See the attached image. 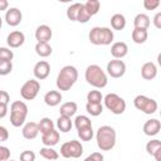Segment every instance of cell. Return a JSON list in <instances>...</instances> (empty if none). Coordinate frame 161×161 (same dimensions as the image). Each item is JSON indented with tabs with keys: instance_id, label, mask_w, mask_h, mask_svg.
<instances>
[{
	"instance_id": "1",
	"label": "cell",
	"mask_w": 161,
	"mask_h": 161,
	"mask_svg": "<svg viewBox=\"0 0 161 161\" xmlns=\"http://www.w3.org/2000/svg\"><path fill=\"white\" fill-rule=\"evenodd\" d=\"M96 141H97V146L101 151H111L114 145H116V140H117V133L116 130L111 126H101L97 132H96Z\"/></svg>"
},
{
	"instance_id": "2",
	"label": "cell",
	"mask_w": 161,
	"mask_h": 161,
	"mask_svg": "<svg viewBox=\"0 0 161 161\" xmlns=\"http://www.w3.org/2000/svg\"><path fill=\"white\" fill-rule=\"evenodd\" d=\"M84 79L87 80L88 84H91L96 89L104 88L107 86V83H108L107 73L98 64H91V65H88L86 68Z\"/></svg>"
},
{
	"instance_id": "3",
	"label": "cell",
	"mask_w": 161,
	"mask_h": 161,
	"mask_svg": "<svg viewBox=\"0 0 161 161\" xmlns=\"http://www.w3.org/2000/svg\"><path fill=\"white\" fill-rule=\"evenodd\" d=\"M78 79V70L74 65H64L57 75V88L59 91H69Z\"/></svg>"
},
{
	"instance_id": "4",
	"label": "cell",
	"mask_w": 161,
	"mask_h": 161,
	"mask_svg": "<svg viewBox=\"0 0 161 161\" xmlns=\"http://www.w3.org/2000/svg\"><path fill=\"white\" fill-rule=\"evenodd\" d=\"M88 39L93 45H109L114 39V34L113 30H111V28L94 26L91 29Z\"/></svg>"
},
{
	"instance_id": "5",
	"label": "cell",
	"mask_w": 161,
	"mask_h": 161,
	"mask_svg": "<svg viewBox=\"0 0 161 161\" xmlns=\"http://www.w3.org/2000/svg\"><path fill=\"white\" fill-rule=\"evenodd\" d=\"M28 116V106L23 101H14L10 104V123L14 127H20L25 123Z\"/></svg>"
},
{
	"instance_id": "6",
	"label": "cell",
	"mask_w": 161,
	"mask_h": 161,
	"mask_svg": "<svg viewBox=\"0 0 161 161\" xmlns=\"http://www.w3.org/2000/svg\"><path fill=\"white\" fill-rule=\"evenodd\" d=\"M104 107L113 114H122L126 111V101L117 93H108L103 97Z\"/></svg>"
},
{
	"instance_id": "7",
	"label": "cell",
	"mask_w": 161,
	"mask_h": 161,
	"mask_svg": "<svg viewBox=\"0 0 161 161\" xmlns=\"http://www.w3.org/2000/svg\"><path fill=\"white\" fill-rule=\"evenodd\" d=\"M133 106L136 109L141 111L145 114H153L157 111V102L153 98H148L143 94H138L133 99Z\"/></svg>"
},
{
	"instance_id": "8",
	"label": "cell",
	"mask_w": 161,
	"mask_h": 161,
	"mask_svg": "<svg viewBox=\"0 0 161 161\" xmlns=\"http://www.w3.org/2000/svg\"><path fill=\"white\" fill-rule=\"evenodd\" d=\"M60 155L64 158H78L83 155V146L80 141H67L60 146Z\"/></svg>"
},
{
	"instance_id": "9",
	"label": "cell",
	"mask_w": 161,
	"mask_h": 161,
	"mask_svg": "<svg viewBox=\"0 0 161 161\" xmlns=\"http://www.w3.org/2000/svg\"><path fill=\"white\" fill-rule=\"evenodd\" d=\"M40 91V83L36 79H29L26 80L21 88H20V96L25 101H33L38 96Z\"/></svg>"
},
{
	"instance_id": "10",
	"label": "cell",
	"mask_w": 161,
	"mask_h": 161,
	"mask_svg": "<svg viewBox=\"0 0 161 161\" xmlns=\"http://www.w3.org/2000/svg\"><path fill=\"white\" fill-rule=\"evenodd\" d=\"M106 70L111 78H121L126 73V64L121 59H112L107 63Z\"/></svg>"
},
{
	"instance_id": "11",
	"label": "cell",
	"mask_w": 161,
	"mask_h": 161,
	"mask_svg": "<svg viewBox=\"0 0 161 161\" xmlns=\"http://www.w3.org/2000/svg\"><path fill=\"white\" fill-rule=\"evenodd\" d=\"M49 73H50V65L47 60H39L38 63H35L33 68V74L36 80H43L48 78Z\"/></svg>"
},
{
	"instance_id": "12",
	"label": "cell",
	"mask_w": 161,
	"mask_h": 161,
	"mask_svg": "<svg viewBox=\"0 0 161 161\" xmlns=\"http://www.w3.org/2000/svg\"><path fill=\"white\" fill-rule=\"evenodd\" d=\"M4 19L9 26H18L23 20V14L18 8H10L5 11Z\"/></svg>"
},
{
	"instance_id": "13",
	"label": "cell",
	"mask_w": 161,
	"mask_h": 161,
	"mask_svg": "<svg viewBox=\"0 0 161 161\" xmlns=\"http://www.w3.org/2000/svg\"><path fill=\"white\" fill-rule=\"evenodd\" d=\"M6 43H8V47L10 49H15V48H19L21 47L24 43H25V35L23 31L20 30H14L11 31L8 38H6Z\"/></svg>"
},
{
	"instance_id": "14",
	"label": "cell",
	"mask_w": 161,
	"mask_h": 161,
	"mask_svg": "<svg viewBox=\"0 0 161 161\" xmlns=\"http://www.w3.org/2000/svg\"><path fill=\"white\" fill-rule=\"evenodd\" d=\"M52 36H53L52 28L45 25V24L39 25L36 28V30H35V39L38 40L36 43H49Z\"/></svg>"
},
{
	"instance_id": "15",
	"label": "cell",
	"mask_w": 161,
	"mask_h": 161,
	"mask_svg": "<svg viewBox=\"0 0 161 161\" xmlns=\"http://www.w3.org/2000/svg\"><path fill=\"white\" fill-rule=\"evenodd\" d=\"M128 53V45L125 42H116L111 45V55L113 59H122Z\"/></svg>"
},
{
	"instance_id": "16",
	"label": "cell",
	"mask_w": 161,
	"mask_h": 161,
	"mask_svg": "<svg viewBox=\"0 0 161 161\" xmlns=\"http://www.w3.org/2000/svg\"><path fill=\"white\" fill-rule=\"evenodd\" d=\"M21 135L25 140H34L36 138V136L39 135V128H38V123L36 122H26L23 125V130H21Z\"/></svg>"
},
{
	"instance_id": "17",
	"label": "cell",
	"mask_w": 161,
	"mask_h": 161,
	"mask_svg": "<svg viewBox=\"0 0 161 161\" xmlns=\"http://www.w3.org/2000/svg\"><path fill=\"white\" fill-rule=\"evenodd\" d=\"M161 130V122L157 119V118H151L148 121L145 122L143 125V133L146 136H156Z\"/></svg>"
},
{
	"instance_id": "18",
	"label": "cell",
	"mask_w": 161,
	"mask_h": 161,
	"mask_svg": "<svg viewBox=\"0 0 161 161\" xmlns=\"http://www.w3.org/2000/svg\"><path fill=\"white\" fill-rule=\"evenodd\" d=\"M59 140H60V135H59V131H57L55 128L42 135V142L47 147H53V146L58 145Z\"/></svg>"
},
{
	"instance_id": "19",
	"label": "cell",
	"mask_w": 161,
	"mask_h": 161,
	"mask_svg": "<svg viewBox=\"0 0 161 161\" xmlns=\"http://www.w3.org/2000/svg\"><path fill=\"white\" fill-rule=\"evenodd\" d=\"M141 75L146 80H152L157 75V67L153 62H146L141 67Z\"/></svg>"
},
{
	"instance_id": "20",
	"label": "cell",
	"mask_w": 161,
	"mask_h": 161,
	"mask_svg": "<svg viewBox=\"0 0 161 161\" xmlns=\"http://www.w3.org/2000/svg\"><path fill=\"white\" fill-rule=\"evenodd\" d=\"M63 97L59 91H49L44 94V103L49 107H55L62 102Z\"/></svg>"
},
{
	"instance_id": "21",
	"label": "cell",
	"mask_w": 161,
	"mask_h": 161,
	"mask_svg": "<svg viewBox=\"0 0 161 161\" xmlns=\"http://www.w3.org/2000/svg\"><path fill=\"white\" fill-rule=\"evenodd\" d=\"M151 21H150V16L147 14H143V13H140L135 16L133 19V26L137 28V29H145L147 30L148 26H150Z\"/></svg>"
},
{
	"instance_id": "22",
	"label": "cell",
	"mask_w": 161,
	"mask_h": 161,
	"mask_svg": "<svg viewBox=\"0 0 161 161\" xmlns=\"http://www.w3.org/2000/svg\"><path fill=\"white\" fill-rule=\"evenodd\" d=\"M77 109H78L77 103L73 102V101H70V102H65V103H63V104L60 106L59 113H60V116H65V117H69V118H70L72 116L75 114Z\"/></svg>"
},
{
	"instance_id": "23",
	"label": "cell",
	"mask_w": 161,
	"mask_h": 161,
	"mask_svg": "<svg viewBox=\"0 0 161 161\" xmlns=\"http://www.w3.org/2000/svg\"><path fill=\"white\" fill-rule=\"evenodd\" d=\"M111 26L113 30H123L126 28V18L125 15L117 13L111 16Z\"/></svg>"
},
{
	"instance_id": "24",
	"label": "cell",
	"mask_w": 161,
	"mask_h": 161,
	"mask_svg": "<svg viewBox=\"0 0 161 161\" xmlns=\"http://www.w3.org/2000/svg\"><path fill=\"white\" fill-rule=\"evenodd\" d=\"M55 126H57L58 131L67 133V132H69V131L72 130V127H73V122H72V119H70L69 117L59 116V117H58V119H57Z\"/></svg>"
},
{
	"instance_id": "25",
	"label": "cell",
	"mask_w": 161,
	"mask_h": 161,
	"mask_svg": "<svg viewBox=\"0 0 161 161\" xmlns=\"http://www.w3.org/2000/svg\"><path fill=\"white\" fill-rule=\"evenodd\" d=\"M131 36H132L133 43H136V44H143V43L147 40V38H148V33H147V30H145V29L133 28Z\"/></svg>"
},
{
	"instance_id": "26",
	"label": "cell",
	"mask_w": 161,
	"mask_h": 161,
	"mask_svg": "<svg viewBox=\"0 0 161 161\" xmlns=\"http://www.w3.org/2000/svg\"><path fill=\"white\" fill-rule=\"evenodd\" d=\"M39 153H40V156L43 158H45L48 161H57L58 157H59V153H58L57 150H54L53 147H47V146L42 147Z\"/></svg>"
},
{
	"instance_id": "27",
	"label": "cell",
	"mask_w": 161,
	"mask_h": 161,
	"mask_svg": "<svg viewBox=\"0 0 161 161\" xmlns=\"http://www.w3.org/2000/svg\"><path fill=\"white\" fill-rule=\"evenodd\" d=\"M34 49H35V53L42 58H47L53 53V49L49 45V43H36Z\"/></svg>"
},
{
	"instance_id": "28",
	"label": "cell",
	"mask_w": 161,
	"mask_h": 161,
	"mask_svg": "<svg viewBox=\"0 0 161 161\" xmlns=\"http://www.w3.org/2000/svg\"><path fill=\"white\" fill-rule=\"evenodd\" d=\"M82 5H83L82 3H74L70 6H68V9H67V18L70 21H77V18H78V14H79V10H80Z\"/></svg>"
},
{
	"instance_id": "29",
	"label": "cell",
	"mask_w": 161,
	"mask_h": 161,
	"mask_svg": "<svg viewBox=\"0 0 161 161\" xmlns=\"http://www.w3.org/2000/svg\"><path fill=\"white\" fill-rule=\"evenodd\" d=\"M38 128H39V132L43 135V133H47L48 131H52L54 130V122L49 118V117H44L42 118L39 122H38Z\"/></svg>"
},
{
	"instance_id": "30",
	"label": "cell",
	"mask_w": 161,
	"mask_h": 161,
	"mask_svg": "<svg viewBox=\"0 0 161 161\" xmlns=\"http://www.w3.org/2000/svg\"><path fill=\"white\" fill-rule=\"evenodd\" d=\"M84 9L89 13L91 16L96 15L98 11H99V8H101V3L98 0H87L84 4H83Z\"/></svg>"
},
{
	"instance_id": "31",
	"label": "cell",
	"mask_w": 161,
	"mask_h": 161,
	"mask_svg": "<svg viewBox=\"0 0 161 161\" xmlns=\"http://www.w3.org/2000/svg\"><path fill=\"white\" fill-rule=\"evenodd\" d=\"M86 111H87L91 116L97 117V116L102 114V112H103V104H102V103H89V102H87V104H86Z\"/></svg>"
},
{
	"instance_id": "32",
	"label": "cell",
	"mask_w": 161,
	"mask_h": 161,
	"mask_svg": "<svg viewBox=\"0 0 161 161\" xmlns=\"http://www.w3.org/2000/svg\"><path fill=\"white\" fill-rule=\"evenodd\" d=\"M92 126V121L89 117L84 116V114H80V116H77L75 119H74V127L77 130H80V128H84V127H91Z\"/></svg>"
},
{
	"instance_id": "33",
	"label": "cell",
	"mask_w": 161,
	"mask_h": 161,
	"mask_svg": "<svg viewBox=\"0 0 161 161\" xmlns=\"http://www.w3.org/2000/svg\"><path fill=\"white\" fill-rule=\"evenodd\" d=\"M77 133H78V137L80 138V141H86V142L91 141L93 138V136H94V131H93L92 126L91 127H84V128L77 130Z\"/></svg>"
},
{
	"instance_id": "34",
	"label": "cell",
	"mask_w": 161,
	"mask_h": 161,
	"mask_svg": "<svg viewBox=\"0 0 161 161\" xmlns=\"http://www.w3.org/2000/svg\"><path fill=\"white\" fill-rule=\"evenodd\" d=\"M102 101H103V96L98 89H93V91H89L87 93V102H89V103H102Z\"/></svg>"
},
{
	"instance_id": "35",
	"label": "cell",
	"mask_w": 161,
	"mask_h": 161,
	"mask_svg": "<svg viewBox=\"0 0 161 161\" xmlns=\"http://www.w3.org/2000/svg\"><path fill=\"white\" fill-rule=\"evenodd\" d=\"M160 148H161V141L157 140V138L150 140V141L146 143V151H147V153L151 155V156H153V153H155L157 150H160Z\"/></svg>"
},
{
	"instance_id": "36",
	"label": "cell",
	"mask_w": 161,
	"mask_h": 161,
	"mask_svg": "<svg viewBox=\"0 0 161 161\" xmlns=\"http://www.w3.org/2000/svg\"><path fill=\"white\" fill-rule=\"evenodd\" d=\"M14 58V52L8 47H0V60L11 62Z\"/></svg>"
},
{
	"instance_id": "37",
	"label": "cell",
	"mask_w": 161,
	"mask_h": 161,
	"mask_svg": "<svg viewBox=\"0 0 161 161\" xmlns=\"http://www.w3.org/2000/svg\"><path fill=\"white\" fill-rule=\"evenodd\" d=\"M13 70V62L0 60V75H8Z\"/></svg>"
},
{
	"instance_id": "38",
	"label": "cell",
	"mask_w": 161,
	"mask_h": 161,
	"mask_svg": "<svg viewBox=\"0 0 161 161\" xmlns=\"http://www.w3.org/2000/svg\"><path fill=\"white\" fill-rule=\"evenodd\" d=\"M92 16L89 15V13L84 9V6L82 5V8H80V10H79V14H78V18H77V21L78 23H82V24H86V23H88L89 21V19H91Z\"/></svg>"
},
{
	"instance_id": "39",
	"label": "cell",
	"mask_w": 161,
	"mask_h": 161,
	"mask_svg": "<svg viewBox=\"0 0 161 161\" xmlns=\"http://www.w3.org/2000/svg\"><path fill=\"white\" fill-rule=\"evenodd\" d=\"M20 161H35V153L30 150H25L20 153Z\"/></svg>"
},
{
	"instance_id": "40",
	"label": "cell",
	"mask_w": 161,
	"mask_h": 161,
	"mask_svg": "<svg viewBox=\"0 0 161 161\" xmlns=\"http://www.w3.org/2000/svg\"><path fill=\"white\" fill-rule=\"evenodd\" d=\"M160 5V0H143V8L146 10H155L156 8H158Z\"/></svg>"
},
{
	"instance_id": "41",
	"label": "cell",
	"mask_w": 161,
	"mask_h": 161,
	"mask_svg": "<svg viewBox=\"0 0 161 161\" xmlns=\"http://www.w3.org/2000/svg\"><path fill=\"white\" fill-rule=\"evenodd\" d=\"M10 158V150L0 145V161H8Z\"/></svg>"
},
{
	"instance_id": "42",
	"label": "cell",
	"mask_w": 161,
	"mask_h": 161,
	"mask_svg": "<svg viewBox=\"0 0 161 161\" xmlns=\"http://www.w3.org/2000/svg\"><path fill=\"white\" fill-rule=\"evenodd\" d=\"M103 160H104V157L101 152H93L84 158V161H103Z\"/></svg>"
},
{
	"instance_id": "43",
	"label": "cell",
	"mask_w": 161,
	"mask_h": 161,
	"mask_svg": "<svg viewBox=\"0 0 161 161\" xmlns=\"http://www.w3.org/2000/svg\"><path fill=\"white\" fill-rule=\"evenodd\" d=\"M10 102V96L6 91H3L0 89V103H4V104H9Z\"/></svg>"
},
{
	"instance_id": "44",
	"label": "cell",
	"mask_w": 161,
	"mask_h": 161,
	"mask_svg": "<svg viewBox=\"0 0 161 161\" xmlns=\"http://www.w3.org/2000/svg\"><path fill=\"white\" fill-rule=\"evenodd\" d=\"M9 138V131L6 127L0 126V142H5Z\"/></svg>"
},
{
	"instance_id": "45",
	"label": "cell",
	"mask_w": 161,
	"mask_h": 161,
	"mask_svg": "<svg viewBox=\"0 0 161 161\" xmlns=\"http://www.w3.org/2000/svg\"><path fill=\"white\" fill-rule=\"evenodd\" d=\"M153 25L157 29H161V13H156V15L153 16Z\"/></svg>"
},
{
	"instance_id": "46",
	"label": "cell",
	"mask_w": 161,
	"mask_h": 161,
	"mask_svg": "<svg viewBox=\"0 0 161 161\" xmlns=\"http://www.w3.org/2000/svg\"><path fill=\"white\" fill-rule=\"evenodd\" d=\"M8 104H4V103H0V118H4L6 114H8Z\"/></svg>"
},
{
	"instance_id": "47",
	"label": "cell",
	"mask_w": 161,
	"mask_h": 161,
	"mask_svg": "<svg viewBox=\"0 0 161 161\" xmlns=\"http://www.w3.org/2000/svg\"><path fill=\"white\" fill-rule=\"evenodd\" d=\"M9 9V3H8V0H0V11H3V10H8Z\"/></svg>"
},
{
	"instance_id": "48",
	"label": "cell",
	"mask_w": 161,
	"mask_h": 161,
	"mask_svg": "<svg viewBox=\"0 0 161 161\" xmlns=\"http://www.w3.org/2000/svg\"><path fill=\"white\" fill-rule=\"evenodd\" d=\"M153 157H155V160H156V161H161V148H160V150H157V151L153 153Z\"/></svg>"
},
{
	"instance_id": "49",
	"label": "cell",
	"mask_w": 161,
	"mask_h": 161,
	"mask_svg": "<svg viewBox=\"0 0 161 161\" xmlns=\"http://www.w3.org/2000/svg\"><path fill=\"white\" fill-rule=\"evenodd\" d=\"M1 25H3V19H1V16H0V29H1Z\"/></svg>"
},
{
	"instance_id": "50",
	"label": "cell",
	"mask_w": 161,
	"mask_h": 161,
	"mask_svg": "<svg viewBox=\"0 0 161 161\" xmlns=\"http://www.w3.org/2000/svg\"><path fill=\"white\" fill-rule=\"evenodd\" d=\"M8 161H15V160H10V158H9V160H8Z\"/></svg>"
}]
</instances>
